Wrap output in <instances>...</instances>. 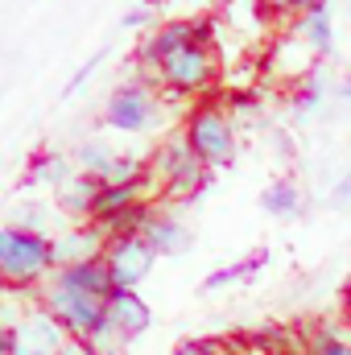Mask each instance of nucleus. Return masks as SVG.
Instances as JSON below:
<instances>
[{"label":"nucleus","instance_id":"f257e3e1","mask_svg":"<svg viewBox=\"0 0 351 355\" xmlns=\"http://www.w3.org/2000/svg\"><path fill=\"white\" fill-rule=\"evenodd\" d=\"M149 178H153V186H157V198L162 202H194L198 194H207L211 190V170L190 153V145H186V137H182V128L178 132H166L157 145H153V153H149Z\"/></svg>","mask_w":351,"mask_h":355},{"label":"nucleus","instance_id":"f03ea898","mask_svg":"<svg viewBox=\"0 0 351 355\" xmlns=\"http://www.w3.org/2000/svg\"><path fill=\"white\" fill-rule=\"evenodd\" d=\"M182 137L190 145V153L215 174V170H228L240 153V132H236V120L228 116V107L219 99H198L186 120H182Z\"/></svg>","mask_w":351,"mask_h":355},{"label":"nucleus","instance_id":"7ed1b4c3","mask_svg":"<svg viewBox=\"0 0 351 355\" xmlns=\"http://www.w3.org/2000/svg\"><path fill=\"white\" fill-rule=\"evenodd\" d=\"M50 248H54L50 236H33V232H17V227L0 223V281H4V289L37 293L46 285V277L54 272Z\"/></svg>","mask_w":351,"mask_h":355},{"label":"nucleus","instance_id":"20e7f679","mask_svg":"<svg viewBox=\"0 0 351 355\" xmlns=\"http://www.w3.org/2000/svg\"><path fill=\"white\" fill-rule=\"evenodd\" d=\"M37 306L67 331V339H75V343H83L91 331L108 318V302L103 297H91L83 293L79 285H71L58 268L46 277V285L37 289Z\"/></svg>","mask_w":351,"mask_h":355},{"label":"nucleus","instance_id":"39448f33","mask_svg":"<svg viewBox=\"0 0 351 355\" xmlns=\"http://www.w3.org/2000/svg\"><path fill=\"white\" fill-rule=\"evenodd\" d=\"M166 116V95L141 79H120L103 99V124L120 137H145L157 132Z\"/></svg>","mask_w":351,"mask_h":355},{"label":"nucleus","instance_id":"423d86ee","mask_svg":"<svg viewBox=\"0 0 351 355\" xmlns=\"http://www.w3.org/2000/svg\"><path fill=\"white\" fill-rule=\"evenodd\" d=\"M215 37H219V21L215 17H170V21H157L149 29V37L137 46V62L157 71V62H166L170 54L186 50V46H207L215 50Z\"/></svg>","mask_w":351,"mask_h":355},{"label":"nucleus","instance_id":"0eeeda50","mask_svg":"<svg viewBox=\"0 0 351 355\" xmlns=\"http://www.w3.org/2000/svg\"><path fill=\"white\" fill-rule=\"evenodd\" d=\"M215 79H219V62H215V50L207 46H186L166 62H157V83H162V95L170 99H198L215 87Z\"/></svg>","mask_w":351,"mask_h":355},{"label":"nucleus","instance_id":"6e6552de","mask_svg":"<svg viewBox=\"0 0 351 355\" xmlns=\"http://www.w3.org/2000/svg\"><path fill=\"white\" fill-rule=\"evenodd\" d=\"M71 162L79 174H91L95 182H132V178L149 174V157L124 153L116 145H108L103 137H87L71 149Z\"/></svg>","mask_w":351,"mask_h":355},{"label":"nucleus","instance_id":"1a4fd4ad","mask_svg":"<svg viewBox=\"0 0 351 355\" xmlns=\"http://www.w3.org/2000/svg\"><path fill=\"white\" fill-rule=\"evenodd\" d=\"M103 261H108V272H112L116 289H141V285L153 277L157 252H153L141 236H128V240H108Z\"/></svg>","mask_w":351,"mask_h":355},{"label":"nucleus","instance_id":"9d476101","mask_svg":"<svg viewBox=\"0 0 351 355\" xmlns=\"http://www.w3.org/2000/svg\"><path fill=\"white\" fill-rule=\"evenodd\" d=\"M141 240L157 252V261H162V257H182V252H190V248H194V232L186 227V219L178 215V207L162 202V198L153 202V211H149V223H145Z\"/></svg>","mask_w":351,"mask_h":355},{"label":"nucleus","instance_id":"9b49d317","mask_svg":"<svg viewBox=\"0 0 351 355\" xmlns=\"http://www.w3.org/2000/svg\"><path fill=\"white\" fill-rule=\"evenodd\" d=\"M12 335H17V355H58L71 343L67 331H62L42 306H29V314L21 318V327H17Z\"/></svg>","mask_w":351,"mask_h":355},{"label":"nucleus","instance_id":"f8f14e48","mask_svg":"<svg viewBox=\"0 0 351 355\" xmlns=\"http://www.w3.org/2000/svg\"><path fill=\"white\" fill-rule=\"evenodd\" d=\"M108 322L124 343H137L153 327V306L141 297V289H116L108 297Z\"/></svg>","mask_w":351,"mask_h":355},{"label":"nucleus","instance_id":"ddd939ff","mask_svg":"<svg viewBox=\"0 0 351 355\" xmlns=\"http://www.w3.org/2000/svg\"><path fill=\"white\" fill-rule=\"evenodd\" d=\"M103 248H108V236L95 223H75V227H67V232L54 236L50 252H54V268H71V265H83V261L103 257Z\"/></svg>","mask_w":351,"mask_h":355},{"label":"nucleus","instance_id":"4468645a","mask_svg":"<svg viewBox=\"0 0 351 355\" xmlns=\"http://www.w3.org/2000/svg\"><path fill=\"white\" fill-rule=\"evenodd\" d=\"M79 174L75 170V162H71V153H62V149H37L33 157H29V166H25V178H21V186H67L71 178Z\"/></svg>","mask_w":351,"mask_h":355},{"label":"nucleus","instance_id":"2eb2a0df","mask_svg":"<svg viewBox=\"0 0 351 355\" xmlns=\"http://www.w3.org/2000/svg\"><path fill=\"white\" fill-rule=\"evenodd\" d=\"M99 182L91 174H75L67 186L54 190V211L75 227V223H91V198H95Z\"/></svg>","mask_w":351,"mask_h":355},{"label":"nucleus","instance_id":"dca6fc26","mask_svg":"<svg viewBox=\"0 0 351 355\" xmlns=\"http://www.w3.org/2000/svg\"><path fill=\"white\" fill-rule=\"evenodd\" d=\"M298 42L314 58H323V54L335 50V17H331V4H318V8H310V12L298 17Z\"/></svg>","mask_w":351,"mask_h":355},{"label":"nucleus","instance_id":"f3484780","mask_svg":"<svg viewBox=\"0 0 351 355\" xmlns=\"http://www.w3.org/2000/svg\"><path fill=\"white\" fill-rule=\"evenodd\" d=\"M58 211H54V202H42V198H21L12 211H8V227H17V232H33V236H58Z\"/></svg>","mask_w":351,"mask_h":355},{"label":"nucleus","instance_id":"a211bd4d","mask_svg":"<svg viewBox=\"0 0 351 355\" xmlns=\"http://www.w3.org/2000/svg\"><path fill=\"white\" fill-rule=\"evenodd\" d=\"M302 207H306V198H302V186L293 178H273L261 190V211L268 219H298Z\"/></svg>","mask_w":351,"mask_h":355},{"label":"nucleus","instance_id":"6ab92c4d","mask_svg":"<svg viewBox=\"0 0 351 355\" xmlns=\"http://www.w3.org/2000/svg\"><path fill=\"white\" fill-rule=\"evenodd\" d=\"M264 265H268V248H257V252H248V257H240V261H232V265L211 268L198 289H203V293H215V289H228V285H236V281H252Z\"/></svg>","mask_w":351,"mask_h":355},{"label":"nucleus","instance_id":"aec40b11","mask_svg":"<svg viewBox=\"0 0 351 355\" xmlns=\"http://www.w3.org/2000/svg\"><path fill=\"white\" fill-rule=\"evenodd\" d=\"M331 95V79L323 75V71H310V75H302L298 79V87L289 95V103H293V116L298 120H310L318 107H323V99Z\"/></svg>","mask_w":351,"mask_h":355},{"label":"nucleus","instance_id":"412c9836","mask_svg":"<svg viewBox=\"0 0 351 355\" xmlns=\"http://www.w3.org/2000/svg\"><path fill=\"white\" fill-rule=\"evenodd\" d=\"M306 355H351V327H339V322L314 327L306 339Z\"/></svg>","mask_w":351,"mask_h":355},{"label":"nucleus","instance_id":"4be33fe9","mask_svg":"<svg viewBox=\"0 0 351 355\" xmlns=\"http://www.w3.org/2000/svg\"><path fill=\"white\" fill-rule=\"evenodd\" d=\"M153 202H157V198H153ZM153 202H137V207H128L124 215L108 219L99 232H103L108 240H128V236H141V232H145V223H149V211H153Z\"/></svg>","mask_w":351,"mask_h":355},{"label":"nucleus","instance_id":"5701e85b","mask_svg":"<svg viewBox=\"0 0 351 355\" xmlns=\"http://www.w3.org/2000/svg\"><path fill=\"white\" fill-rule=\"evenodd\" d=\"M83 347H87L91 355H120L124 347H128V343H124V339H120V335L112 331V322L103 318V322H99V327L91 331L87 339H83Z\"/></svg>","mask_w":351,"mask_h":355},{"label":"nucleus","instance_id":"b1692460","mask_svg":"<svg viewBox=\"0 0 351 355\" xmlns=\"http://www.w3.org/2000/svg\"><path fill=\"white\" fill-rule=\"evenodd\" d=\"M264 12H277V17H285V12H310V8H318V4H331V0H257Z\"/></svg>","mask_w":351,"mask_h":355},{"label":"nucleus","instance_id":"393cba45","mask_svg":"<svg viewBox=\"0 0 351 355\" xmlns=\"http://www.w3.org/2000/svg\"><path fill=\"white\" fill-rule=\"evenodd\" d=\"M157 21V8L153 4H137V8H128L124 17H120V29H145V25H153Z\"/></svg>","mask_w":351,"mask_h":355},{"label":"nucleus","instance_id":"a878e982","mask_svg":"<svg viewBox=\"0 0 351 355\" xmlns=\"http://www.w3.org/2000/svg\"><path fill=\"white\" fill-rule=\"evenodd\" d=\"M170 355H228L215 339H182Z\"/></svg>","mask_w":351,"mask_h":355},{"label":"nucleus","instance_id":"bb28decb","mask_svg":"<svg viewBox=\"0 0 351 355\" xmlns=\"http://www.w3.org/2000/svg\"><path fill=\"white\" fill-rule=\"evenodd\" d=\"M103 58H108V50H99V54L91 58L87 67H79V71H75V79L67 83V95H75V91H83V87H87V79L95 75V71H99V62H103Z\"/></svg>","mask_w":351,"mask_h":355},{"label":"nucleus","instance_id":"cd10ccee","mask_svg":"<svg viewBox=\"0 0 351 355\" xmlns=\"http://www.w3.org/2000/svg\"><path fill=\"white\" fill-rule=\"evenodd\" d=\"M331 207H335V211H348L351 207V174H343L331 186Z\"/></svg>","mask_w":351,"mask_h":355},{"label":"nucleus","instance_id":"c85d7f7f","mask_svg":"<svg viewBox=\"0 0 351 355\" xmlns=\"http://www.w3.org/2000/svg\"><path fill=\"white\" fill-rule=\"evenodd\" d=\"M0 355H17V335L0 327Z\"/></svg>","mask_w":351,"mask_h":355},{"label":"nucleus","instance_id":"c756f323","mask_svg":"<svg viewBox=\"0 0 351 355\" xmlns=\"http://www.w3.org/2000/svg\"><path fill=\"white\" fill-rule=\"evenodd\" d=\"M58 355H91V352L83 347V343H75V339H71V343H67V347H62Z\"/></svg>","mask_w":351,"mask_h":355},{"label":"nucleus","instance_id":"7c9ffc66","mask_svg":"<svg viewBox=\"0 0 351 355\" xmlns=\"http://www.w3.org/2000/svg\"><path fill=\"white\" fill-rule=\"evenodd\" d=\"M339 95H343V99H351V79H348V83H339Z\"/></svg>","mask_w":351,"mask_h":355},{"label":"nucleus","instance_id":"2f4dec72","mask_svg":"<svg viewBox=\"0 0 351 355\" xmlns=\"http://www.w3.org/2000/svg\"><path fill=\"white\" fill-rule=\"evenodd\" d=\"M0 293H4V281H0Z\"/></svg>","mask_w":351,"mask_h":355}]
</instances>
